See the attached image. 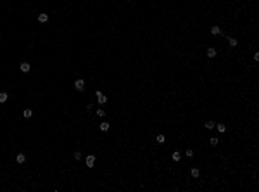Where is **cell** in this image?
Returning a JSON list of instances; mask_svg holds the SVG:
<instances>
[{"label": "cell", "mask_w": 259, "mask_h": 192, "mask_svg": "<svg viewBox=\"0 0 259 192\" xmlns=\"http://www.w3.org/2000/svg\"><path fill=\"white\" fill-rule=\"evenodd\" d=\"M74 88H76L78 92H83V90L86 88V83H85V80H81V78H79V80H76V81H74Z\"/></svg>", "instance_id": "obj_1"}, {"label": "cell", "mask_w": 259, "mask_h": 192, "mask_svg": "<svg viewBox=\"0 0 259 192\" xmlns=\"http://www.w3.org/2000/svg\"><path fill=\"white\" fill-rule=\"evenodd\" d=\"M95 97H97L99 104H106V102H107V97H106V95H104L100 90H97V92H95Z\"/></svg>", "instance_id": "obj_2"}, {"label": "cell", "mask_w": 259, "mask_h": 192, "mask_svg": "<svg viewBox=\"0 0 259 192\" xmlns=\"http://www.w3.org/2000/svg\"><path fill=\"white\" fill-rule=\"evenodd\" d=\"M85 163H86V168H93V166H95V156H93V154H90V156L86 157V161H85Z\"/></svg>", "instance_id": "obj_3"}, {"label": "cell", "mask_w": 259, "mask_h": 192, "mask_svg": "<svg viewBox=\"0 0 259 192\" xmlns=\"http://www.w3.org/2000/svg\"><path fill=\"white\" fill-rule=\"evenodd\" d=\"M214 128H216L220 133H224V132H226V125H223V123H216V126H214Z\"/></svg>", "instance_id": "obj_4"}, {"label": "cell", "mask_w": 259, "mask_h": 192, "mask_svg": "<svg viewBox=\"0 0 259 192\" xmlns=\"http://www.w3.org/2000/svg\"><path fill=\"white\" fill-rule=\"evenodd\" d=\"M207 57H209V59L216 57V48H214V47H209V48H207Z\"/></svg>", "instance_id": "obj_5"}, {"label": "cell", "mask_w": 259, "mask_h": 192, "mask_svg": "<svg viewBox=\"0 0 259 192\" xmlns=\"http://www.w3.org/2000/svg\"><path fill=\"white\" fill-rule=\"evenodd\" d=\"M21 71H23V73H30V71H31V66H30L28 62H23V64H21Z\"/></svg>", "instance_id": "obj_6"}, {"label": "cell", "mask_w": 259, "mask_h": 192, "mask_svg": "<svg viewBox=\"0 0 259 192\" xmlns=\"http://www.w3.org/2000/svg\"><path fill=\"white\" fill-rule=\"evenodd\" d=\"M48 21V14H38V23H47Z\"/></svg>", "instance_id": "obj_7"}, {"label": "cell", "mask_w": 259, "mask_h": 192, "mask_svg": "<svg viewBox=\"0 0 259 192\" xmlns=\"http://www.w3.org/2000/svg\"><path fill=\"white\" fill-rule=\"evenodd\" d=\"M211 35H221V28L220 26H211Z\"/></svg>", "instance_id": "obj_8"}, {"label": "cell", "mask_w": 259, "mask_h": 192, "mask_svg": "<svg viewBox=\"0 0 259 192\" xmlns=\"http://www.w3.org/2000/svg\"><path fill=\"white\" fill-rule=\"evenodd\" d=\"M155 142H157V144H164V142H166V135L159 133V135L155 137Z\"/></svg>", "instance_id": "obj_9"}, {"label": "cell", "mask_w": 259, "mask_h": 192, "mask_svg": "<svg viewBox=\"0 0 259 192\" xmlns=\"http://www.w3.org/2000/svg\"><path fill=\"white\" fill-rule=\"evenodd\" d=\"M109 128H111V125H109L107 121H102V123H100V130H102V132H107Z\"/></svg>", "instance_id": "obj_10"}, {"label": "cell", "mask_w": 259, "mask_h": 192, "mask_svg": "<svg viewBox=\"0 0 259 192\" xmlns=\"http://www.w3.org/2000/svg\"><path fill=\"white\" fill-rule=\"evenodd\" d=\"M7 99H9V95H7V92H0V104H3V102H7Z\"/></svg>", "instance_id": "obj_11"}, {"label": "cell", "mask_w": 259, "mask_h": 192, "mask_svg": "<svg viewBox=\"0 0 259 192\" xmlns=\"http://www.w3.org/2000/svg\"><path fill=\"white\" fill-rule=\"evenodd\" d=\"M228 43H230V47H237L238 45L237 38H233V37H228Z\"/></svg>", "instance_id": "obj_12"}, {"label": "cell", "mask_w": 259, "mask_h": 192, "mask_svg": "<svg viewBox=\"0 0 259 192\" xmlns=\"http://www.w3.org/2000/svg\"><path fill=\"white\" fill-rule=\"evenodd\" d=\"M16 161H17L19 164H23V163L26 161V156H24V154H17V157H16Z\"/></svg>", "instance_id": "obj_13"}, {"label": "cell", "mask_w": 259, "mask_h": 192, "mask_svg": "<svg viewBox=\"0 0 259 192\" xmlns=\"http://www.w3.org/2000/svg\"><path fill=\"white\" fill-rule=\"evenodd\" d=\"M190 175H192L193 178H199V175H200V171H199L197 168H192V170H190Z\"/></svg>", "instance_id": "obj_14"}, {"label": "cell", "mask_w": 259, "mask_h": 192, "mask_svg": "<svg viewBox=\"0 0 259 192\" xmlns=\"http://www.w3.org/2000/svg\"><path fill=\"white\" fill-rule=\"evenodd\" d=\"M218 142H220V139H218V137H211V139H209V144H211L213 147H214V145H218Z\"/></svg>", "instance_id": "obj_15"}, {"label": "cell", "mask_w": 259, "mask_h": 192, "mask_svg": "<svg viewBox=\"0 0 259 192\" xmlns=\"http://www.w3.org/2000/svg\"><path fill=\"white\" fill-rule=\"evenodd\" d=\"M23 116H24V118H31V116H33V111H31V109H24V111H23Z\"/></svg>", "instance_id": "obj_16"}, {"label": "cell", "mask_w": 259, "mask_h": 192, "mask_svg": "<svg viewBox=\"0 0 259 192\" xmlns=\"http://www.w3.org/2000/svg\"><path fill=\"white\" fill-rule=\"evenodd\" d=\"M171 157H173V161H180V159H182V154L180 152H173L171 154Z\"/></svg>", "instance_id": "obj_17"}, {"label": "cell", "mask_w": 259, "mask_h": 192, "mask_svg": "<svg viewBox=\"0 0 259 192\" xmlns=\"http://www.w3.org/2000/svg\"><path fill=\"white\" fill-rule=\"evenodd\" d=\"M214 126H216V123H214V121H207V123H206V128H207V130H213Z\"/></svg>", "instance_id": "obj_18"}, {"label": "cell", "mask_w": 259, "mask_h": 192, "mask_svg": "<svg viewBox=\"0 0 259 192\" xmlns=\"http://www.w3.org/2000/svg\"><path fill=\"white\" fill-rule=\"evenodd\" d=\"M107 114V113H106V111H104V109H97V116H100V118H104V116Z\"/></svg>", "instance_id": "obj_19"}, {"label": "cell", "mask_w": 259, "mask_h": 192, "mask_svg": "<svg viewBox=\"0 0 259 192\" xmlns=\"http://www.w3.org/2000/svg\"><path fill=\"white\" fill-rule=\"evenodd\" d=\"M185 156H186V157H193V151H192V149L185 151Z\"/></svg>", "instance_id": "obj_20"}, {"label": "cell", "mask_w": 259, "mask_h": 192, "mask_svg": "<svg viewBox=\"0 0 259 192\" xmlns=\"http://www.w3.org/2000/svg\"><path fill=\"white\" fill-rule=\"evenodd\" d=\"M74 159H76V161H79V159H81V152H79V151H76V152H74Z\"/></svg>", "instance_id": "obj_21"}, {"label": "cell", "mask_w": 259, "mask_h": 192, "mask_svg": "<svg viewBox=\"0 0 259 192\" xmlns=\"http://www.w3.org/2000/svg\"><path fill=\"white\" fill-rule=\"evenodd\" d=\"M254 61H259V52H254Z\"/></svg>", "instance_id": "obj_22"}]
</instances>
